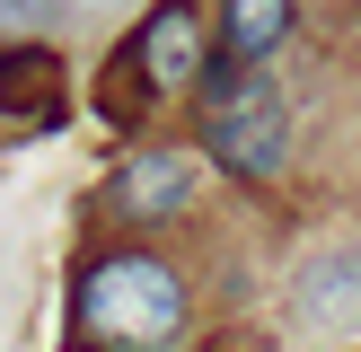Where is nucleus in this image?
I'll return each instance as SVG.
<instances>
[{
  "mask_svg": "<svg viewBox=\"0 0 361 352\" xmlns=\"http://www.w3.org/2000/svg\"><path fill=\"white\" fill-rule=\"evenodd\" d=\"M0 115L18 132H53L71 115V70L62 44H35V35H0Z\"/></svg>",
  "mask_w": 361,
  "mask_h": 352,
  "instance_id": "obj_5",
  "label": "nucleus"
},
{
  "mask_svg": "<svg viewBox=\"0 0 361 352\" xmlns=\"http://www.w3.org/2000/svg\"><path fill=\"white\" fill-rule=\"evenodd\" d=\"M53 9H62V0H0V35H35Z\"/></svg>",
  "mask_w": 361,
  "mask_h": 352,
  "instance_id": "obj_8",
  "label": "nucleus"
},
{
  "mask_svg": "<svg viewBox=\"0 0 361 352\" xmlns=\"http://www.w3.org/2000/svg\"><path fill=\"white\" fill-rule=\"evenodd\" d=\"M123 70L141 80L150 106H159V97H185V88L203 80V18H194L185 0H159V9L123 35Z\"/></svg>",
  "mask_w": 361,
  "mask_h": 352,
  "instance_id": "obj_3",
  "label": "nucleus"
},
{
  "mask_svg": "<svg viewBox=\"0 0 361 352\" xmlns=\"http://www.w3.org/2000/svg\"><path fill=\"white\" fill-rule=\"evenodd\" d=\"M88 352H97V344H88Z\"/></svg>",
  "mask_w": 361,
  "mask_h": 352,
  "instance_id": "obj_10",
  "label": "nucleus"
},
{
  "mask_svg": "<svg viewBox=\"0 0 361 352\" xmlns=\"http://www.w3.org/2000/svg\"><path fill=\"white\" fill-rule=\"evenodd\" d=\"M353 35H361V0H353Z\"/></svg>",
  "mask_w": 361,
  "mask_h": 352,
  "instance_id": "obj_9",
  "label": "nucleus"
},
{
  "mask_svg": "<svg viewBox=\"0 0 361 352\" xmlns=\"http://www.w3.org/2000/svg\"><path fill=\"white\" fill-rule=\"evenodd\" d=\"M291 326L300 334H361V238H326L291 273Z\"/></svg>",
  "mask_w": 361,
  "mask_h": 352,
  "instance_id": "obj_4",
  "label": "nucleus"
},
{
  "mask_svg": "<svg viewBox=\"0 0 361 352\" xmlns=\"http://www.w3.org/2000/svg\"><path fill=\"white\" fill-rule=\"evenodd\" d=\"M203 158L238 185H274L291 158V97L274 80H238L229 97L203 106Z\"/></svg>",
  "mask_w": 361,
  "mask_h": 352,
  "instance_id": "obj_2",
  "label": "nucleus"
},
{
  "mask_svg": "<svg viewBox=\"0 0 361 352\" xmlns=\"http://www.w3.org/2000/svg\"><path fill=\"white\" fill-rule=\"evenodd\" d=\"M106 203H115V220H133V229L176 220V211H194V158H176V150H133L115 176H106Z\"/></svg>",
  "mask_w": 361,
  "mask_h": 352,
  "instance_id": "obj_6",
  "label": "nucleus"
},
{
  "mask_svg": "<svg viewBox=\"0 0 361 352\" xmlns=\"http://www.w3.org/2000/svg\"><path fill=\"white\" fill-rule=\"evenodd\" d=\"M291 18H300V0H229V9H221V35H229V62H247V70H256V62H274V53H282V35H291Z\"/></svg>",
  "mask_w": 361,
  "mask_h": 352,
  "instance_id": "obj_7",
  "label": "nucleus"
},
{
  "mask_svg": "<svg viewBox=\"0 0 361 352\" xmlns=\"http://www.w3.org/2000/svg\"><path fill=\"white\" fill-rule=\"evenodd\" d=\"M71 317L97 352H176L185 344V282L150 246H106L71 291Z\"/></svg>",
  "mask_w": 361,
  "mask_h": 352,
  "instance_id": "obj_1",
  "label": "nucleus"
}]
</instances>
